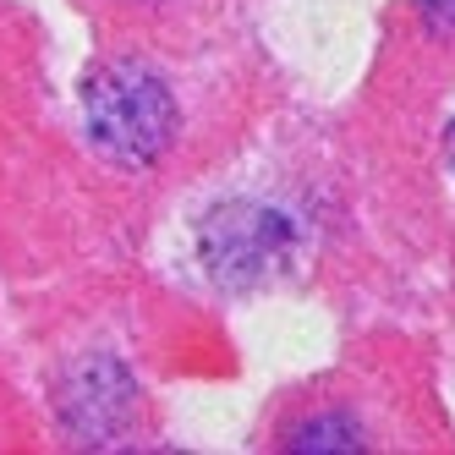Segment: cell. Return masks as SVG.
Here are the masks:
<instances>
[{
    "label": "cell",
    "mask_w": 455,
    "mask_h": 455,
    "mask_svg": "<svg viewBox=\"0 0 455 455\" xmlns=\"http://www.w3.org/2000/svg\"><path fill=\"white\" fill-rule=\"evenodd\" d=\"M83 121L100 154L121 159V165H148L176 138V100L165 77H154L138 60H116V67L93 72L83 93Z\"/></svg>",
    "instance_id": "obj_1"
},
{
    "label": "cell",
    "mask_w": 455,
    "mask_h": 455,
    "mask_svg": "<svg viewBox=\"0 0 455 455\" xmlns=\"http://www.w3.org/2000/svg\"><path fill=\"white\" fill-rule=\"evenodd\" d=\"M285 242V225L269 209H220L204 231V252H209V269L220 280H247V275H264L269 258H280Z\"/></svg>",
    "instance_id": "obj_2"
},
{
    "label": "cell",
    "mask_w": 455,
    "mask_h": 455,
    "mask_svg": "<svg viewBox=\"0 0 455 455\" xmlns=\"http://www.w3.org/2000/svg\"><path fill=\"white\" fill-rule=\"evenodd\" d=\"M417 12H422V22L434 28V34H455V0H417Z\"/></svg>",
    "instance_id": "obj_3"
},
{
    "label": "cell",
    "mask_w": 455,
    "mask_h": 455,
    "mask_svg": "<svg viewBox=\"0 0 455 455\" xmlns=\"http://www.w3.org/2000/svg\"><path fill=\"white\" fill-rule=\"evenodd\" d=\"M444 159H450V171H455V126L444 132Z\"/></svg>",
    "instance_id": "obj_4"
}]
</instances>
